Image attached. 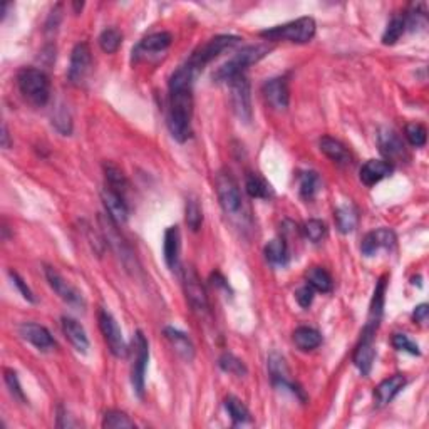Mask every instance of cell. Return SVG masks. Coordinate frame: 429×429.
Segmentation results:
<instances>
[{
  "mask_svg": "<svg viewBox=\"0 0 429 429\" xmlns=\"http://www.w3.org/2000/svg\"><path fill=\"white\" fill-rule=\"evenodd\" d=\"M195 73L188 64L178 67L169 79L168 128L176 141L185 143L191 136V116H193V84Z\"/></svg>",
  "mask_w": 429,
  "mask_h": 429,
  "instance_id": "obj_1",
  "label": "cell"
},
{
  "mask_svg": "<svg viewBox=\"0 0 429 429\" xmlns=\"http://www.w3.org/2000/svg\"><path fill=\"white\" fill-rule=\"evenodd\" d=\"M17 86H19L22 96L34 106L47 104L49 97H51V83H49L47 74L35 67H24L19 71Z\"/></svg>",
  "mask_w": 429,
  "mask_h": 429,
  "instance_id": "obj_2",
  "label": "cell"
},
{
  "mask_svg": "<svg viewBox=\"0 0 429 429\" xmlns=\"http://www.w3.org/2000/svg\"><path fill=\"white\" fill-rule=\"evenodd\" d=\"M270 51L272 47L268 46V44H257V46H248L241 49L230 61L225 62L222 67H218L217 73L213 74V79L217 80V83H228V80L234 79L235 75L245 74V69H247L248 66L257 64V62L262 61Z\"/></svg>",
  "mask_w": 429,
  "mask_h": 429,
  "instance_id": "obj_3",
  "label": "cell"
},
{
  "mask_svg": "<svg viewBox=\"0 0 429 429\" xmlns=\"http://www.w3.org/2000/svg\"><path fill=\"white\" fill-rule=\"evenodd\" d=\"M315 20L312 17H301V19L287 22L284 25L272 27L260 32L262 37L272 42H279V40H289L295 44H306L310 42L315 35Z\"/></svg>",
  "mask_w": 429,
  "mask_h": 429,
  "instance_id": "obj_4",
  "label": "cell"
},
{
  "mask_svg": "<svg viewBox=\"0 0 429 429\" xmlns=\"http://www.w3.org/2000/svg\"><path fill=\"white\" fill-rule=\"evenodd\" d=\"M238 42L240 37H236V35H217V37L210 39L208 42H205L203 46L196 49L186 64L195 71V74H198L205 66L210 64L213 59H217L223 51L231 49Z\"/></svg>",
  "mask_w": 429,
  "mask_h": 429,
  "instance_id": "obj_5",
  "label": "cell"
},
{
  "mask_svg": "<svg viewBox=\"0 0 429 429\" xmlns=\"http://www.w3.org/2000/svg\"><path fill=\"white\" fill-rule=\"evenodd\" d=\"M131 349H133V364H131V384L134 387V392L138 396H145V375H146V368L147 361H150V346L145 334L141 330H138L134 334L131 341Z\"/></svg>",
  "mask_w": 429,
  "mask_h": 429,
  "instance_id": "obj_6",
  "label": "cell"
},
{
  "mask_svg": "<svg viewBox=\"0 0 429 429\" xmlns=\"http://www.w3.org/2000/svg\"><path fill=\"white\" fill-rule=\"evenodd\" d=\"M214 186H217V196L223 212H225L228 217H240L243 200H241L240 188L234 180V176L226 171H220L217 174Z\"/></svg>",
  "mask_w": 429,
  "mask_h": 429,
  "instance_id": "obj_7",
  "label": "cell"
},
{
  "mask_svg": "<svg viewBox=\"0 0 429 429\" xmlns=\"http://www.w3.org/2000/svg\"><path fill=\"white\" fill-rule=\"evenodd\" d=\"M228 86H230L231 92V104L238 118L243 123H250L252 121V91H250V83L247 75L240 74L235 75L234 79L228 80Z\"/></svg>",
  "mask_w": 429,
  "mask_h": 429,
  "instance_id": "obj_8",
  "label": "cell"
},
{
  "mask_svg": "<svg viewBox=\"0 0 429 429\" xmlns=\"http://www.w3.org/2000/svg\"><path fill=\"white\" fill-rule=\"evenodd\" d=\"M99 223H101V230H102V234H104V238L107 240V243L111 245V248L114 250V253L121 258V262L124 263V267H126L128 270H133V265L136 267V257H134L133 250L126 243V240L123 238V235L119 234L118 225H116V223L111 220L107 214L106 217H99Z\"/></svg>",
  "mask_w": 429,
  "mask_h": 429,
  "instance_id": "obj_9",
  "label": "cell"
},
{
  "mask_svg": "<svg viewBox=\"0 0 429 429\" xmlns=\"http://www.w3.org/2000/svg\"><path fill=\"white\" fill-rule=\"evenodd\" d=\"M97 320H99V329L102 335H104V341L109 347L111 354L114 357H126L128 356V346L123 339V332H121L118 322L111 312H107L106 308H101L99 315H97Z\"/></svg>",
  "mask_w": 429,
  "mask_h": 429,
  "instance_id": "obj_10",
  "label": "cell"
},
{
  "mask_svg": "<svg viewBox=\"0 0 429 429\" xmlns=\"http://www.w3.org/2000/svg\"><path fill=\"white\" fill-rule=\"evenodd\" d=\"M91 49H89L86 42L75 44L73 52H71L69 71H67V78H69L71 84H74V86H83V84L86 83L87 75L91 74Z\"/></svg>",
  "mask_w": 429,
  "mask_h": 429,
  "instance_id": "obj_11",
  "label": "cell"
},
{
  "mask_svg": "<svg viewBox=\"0 0 429 429\" xmlns=\"http://www.w3.org/2000/svg\"><path fill=\"white\" fill-rule=\"evenodd\" d=\"M375 330L370 325H365L364 330H362L361 341L357 344L356 351H354V361L356 368L361 370L362 375H368L373 369L374 359H375V349H374V337H375Z\"/></svg>",
  "mask_w": 429,
  "mask_h": 429,
  "instance_id": "obj_12",
  "label": "cell"
},
{
  "mask_svg": "<svg viewBox=\"0 0 429 429\" xmlns=\"http://www.w3.org/2000/svg\"><path fill=\"white\" fill-rule=\"evenodd\" d=\"M183 285H185L186 301L190 307L198 314H205L208 310V297L207 290L201 284L200 277L196 275L193 268H186L185 275H183Z\"/></svg>",
  "mask_w": 429,
  "mask_h": 429,
  "instance_id": "obj_13",
  "label": "cell"
},
{
  "mask_svg": "<svg viewBox=\"0 0 429 429\" xmlns=\"http://www.w3.org/2000/svg\"><path fill=\"white\" fill-rule=\"evenodd\" d=\"M46 279L49 282V285H51V289L59 295L67 306L80 307V308H84V306H86V303H84L83 294H80L78 289H74L69 282H66L64 277H62L56 268L46 267Z\"/></svg>",
  "mask_w": 429,
  "mask_h": 429,
  "instance_id": "obj_14",
  "label": "cell"
},
{
  "mask_svg": "<svg viewBox=\"0 0 429 429\" xmlns=\"http://www.w3.org/2000/svg\"><path fill=\"white\" fill-rule=\"evenodd\" d=\"M379 150L387 163H399V161L408 158V151H406V145L402 143L401 136L394 129L384 128L379 133Z\"/></svg>",
  "mask_w": 429,
  "mask_h": 429,
  "instance_id": "obj_15",
  "label": "cell"
},
{
  "mask_svg": "<svg viewBox=\"0 0 429 429\" xmlns=\"http://www.w3.org/2000/svg\"><path fill=\"white\" fill-rule=\"evenodd\" d=\"M171 42L173 35L169 32H155L147 35V37L140 40V44L133 49V61L138 62L147 56H153V54L164 52L171 46Z\"/></svg>",
  "mask_w": 429,
  "mask_h": 429,
  "instance_id": "obj_16",
  "label": "cell"
},
{
  "mask_svg": "<svg viewBox=\"0 0 429 429\" xmlns=\"http://www.w3.org/2000/svg\"><path fill=\"white\" fill-rule=\"evenodd\" d=\"M263 97H265L267 104L274 107L277 111H285L289 107L290 94H289V84L285 78H274L267 80L263 84Z\"/></svg>",
  "mask_w": 429,
  "mask_h": 429,
  "instance_id": "obj_17",
  "label": "cell"
},
{
  "mask_svg": "<svg viewBox=\"0 0 429 429\" xmlns=\"http://www.w3.org/2000/svg\"><path fill=\"white\" fill-rule=\"evenodd\" d=\"M101 200L102 205H104L107 217L113 220L116 225H124L128 222L129 217V210L126 201H124V196L116 193L114 190H111L109 186L102 188L101 191Z\"/></svg>",
  "mask_w": 429,
  "mask_h": 429,
  "instance_id": "obj_18",
  "label": "cell"
},
{
  "mask_svg": "<svg viewBox=\"0 0 429 429\" xmlns=\"http://www.w3.org/2000/svg\"><path fill=\"white\" fill-rule=\"evenodd\" d=\"M19 335L24 341L30 342L39 351H51L56 346L52 335L44 325L34 324V322H24L19 325Z\"/></svg>",
  "mask_w": 429,
  "mask_h": 429,
  "instance_id": "obj_19",
  "label": "cell"
},
{
  "mask_svg": "<svg viewBox=\"0 0 429 429\" xmlns=\"http://www.w3.org/2000/svg\"><path fill=\"white\" fill-rule=\"evenodd\" d=\"M406 382L408 381H406L404 374H394L391 375V377L384 379V381L374 389L375 408H384V406H387L389 402L394 399L402 389H404Z\"/></svg>",
  "mask_w": 429,
  "mask_h": 429,
  "instance_id": "obj_20",
  "label": "cell"
},
{
  "mask_svg": "<svg viewBox=\"0 0 429 429\" xmlns=\"http://www.w3.org/2000/svg\"><path fill=\"white\" fill-rule=\"evenodd\" d=\"M396 245V235L394 231L389 228H377V230L369 231L364 236L361 243V250L365 257H373L381 248H392Z\"/></svg>",
  "mask_w": 429,
  "mask_h": 429,
  "instance_id": "obj_21",
  "label": "cell"
},
{
  "mask_svg": "<svg viewBox=\"0 0 429 429\" xmlns=\"http://www.w3.org/2000/svg\"><path fill=\"white\" fill-rule=\"evenodd\" d=\"M268 370H270V377L272 382H274V386L277 387H284V389H290L292 392H301L298 391V387L295 386V384L290 381V373L287 364H285V359L279 354H272L268 357Z\"/></svg>",
  "mask_w": 429,
  "mask_h": 429,
  "instance_id": "obj_22",
  "label": "cell"
},
{
  "mask_svg": "<svg viewBox=\"0 0 429 429\" xmlns=\"http://www.w3.org/2000/svg\"><path fill=\"white\" fill-rule=\"evenodd\" d=\"M392 173V164L382 159H369L361 168V181L365 186H374Z\"/></svg>",
  "mask_w": 429,
  "mask_h": 429,
  "instance_id": "obj_23",
  "label": "cell"
},
{
  "mask_svg": "<svg viewBox=\"0 0 429 429\" xmlns=\"http://www.w3.org/2000/svg\"><path fill=\"white\" fill-rule=\"evenodd\" d=\"M62 332H64L66 339L73 344L74 349L78 352H87L89 349V339L86 330H84L83 325L79 324L78 320L73 319V317H62Z\"/></svg>",
  "mask_w": 429,
  "mask_h": 429,
  "instance_id": "obj_24",
  "label": "cell"
},
{
  "mask_svg": "<svg viewBox=\"0 0 429 429\" xmlns=\"http://www.w3.org/2000/svg\"><path fill=\"white\" fill-rule=\"evenodd\" d=\"M163 252L164 262H167L169 270H178L180 268V230H178V226H169L164 231Z\"/></svg>",
  "mask_w": 429,
  "mask_h": 429,
  "instance_id": "obj_25",
  "label": "cell"
},
{
  "mask_svg": "<svg viewBox=\"0 0 429 429\" xmlns=\"http://www.w3.org/2000/svg\"><path fill=\"white\" fill-rule=\"evenodd\" d=\"M320 151L327 156L329 159H332L334 163L341 164V167H347L352 163V156L349 153V150L342 145L339 140H334L330 136H324L319 141Z\"/></svg>",
  "mask_w": 429,
  "mask_h": 429,
  "instance_id": "obj_26",
  "label": "cell"
},
{
  "mask_svg": "<svg viewBox=\"0 0 429 429\" xmlns=\"http://www.w3.org/2000/svg\"><path fill=\"white\" fill-rule=\"evenodd\" d=\"M164 335H167V339L169 341V344H171L174 352H176L181 359H185L186 362L193 361L195 346L186 334H183L181 330L174 327H167L164 329Z\"/></svg>",
  "mask_w": 429,
  "mask_h": 429,
  "instance_id": "obj_27",
  "label": "cell"
},
{
  "mask_svg": "<svg viewBox=\"0 0 429 429\" xmlns=\"http://www.w3.org/2000/svg\"><path fill=\"white\" fill-rule=\"evenodd\" d=\"M335 225H337L341 234H351L356 230L357 222H359V214L352 205H341L335 210Z\"/></svg>",
  "mask_w": 429,
  "mask_h": 429,
  "instance_id": "obj_28",
  "label": "cell"
},
{
  "mask_svg": "<svg viewBox=\"0 0 429 429\" xmlns=\"http://www.w3.org/2000/svg\"><path fill=\"white\" fill-rule=\"evenodd\" d=\"M294 342L301 351H314L322 344V335L319 330L312 327H298L294 332Z\"/></svg>",
  "mask_w": 429,
  "mask_h": 429,
  "instance_id": "obj_29",
  "label": "cell"
},
{
  "mask_svg": "<svg viewBox=\"0 0 429 429\" xmlns=\"http://www.w3.org/2000/svg\"><path fill=\"white\" fill-rule=\"evenodd\" d=\"M265 258L272 265L285 267L289 262V248L284 238H274L265 245Z\"/></svg>",
  "mask_w": 429,
  "mask_h": 429,
  "instance_id": "obj_30",
  "label": "cell"
},
{
  "mask_svg": "<svg viewBox=\"0 0 429 429\" xmlns=\"http://www.w3.org/2000/svg\"><path fill=\"white\" fill-rule=\"evenodd\" d=\"M102 168H104L107 185H109L111 190H114L116 193L124 196V193H126L128 190V180L126 176H124L123 169H121L118 164L111 163V161H106V163L102 164Z\"/></svg>",
  "mask_w": 429,
  "mask_h": 429,
  "instance_id": "obj_31",
  "label": "cell"
},
{
  "mask_svg": "<svg viewBox=\"0 0 429 429\" xmlns=\"http://www.w3.org/2000/svg\"><path fill=\"white\" fill-rule=\"evenodd\" d=\"M307 284L314 290H317V292L322 294H329L334 287L332 277L322 267H312L310 270L307 272Z\"/></svg>",
  "mask_w": 429,
  "mask_h": 429,
  "instance_id": "obj_32",
  "label": "cell"
},
{
  "mask_svg": "<svg viewBox=\"0 0 429 429\" xmlns=\"http://www.w3.org/2000/svg\"><path fill=\"white\" fill-rule=\"evenodd\" d=\"M384 292H386V280L381 279L379 280L377 287L374 290V297L373 302H370V308H369V319L368 324L370 327L377 329L379 327V322H381L382 317V307H384Z\"/></svg>",
  "mask_w": 429,
  "mask_h": 429,
  "instance_id": "obj_33",
  "label": "cell"
},
{
  "mask_svg": "<svg viewBox=\"0 0 429 429\" xmlns=\"http://www.w3.org/2000/svg\"><path fill=\"white\" fill-rule=\"evenodd\" d=\"M245 188H247V193L252 196V198H268V196H270V185L257 173L247 174V178H245Z\"/></svg>",
  "mask_w": 429,
  "mask_h": 429,
  "instance_id": "obj_34",
  "label": "cell"
},
{
  "mask_svg": "<svg viewBox=\"0 0 429 429\" xmlns=\"http://www.w3.org/2000/svg\"><path fill=\"white\" fill-rule=\"evenodd\" d=\"M185 218H186V225L191 231L200 230L201 223H203V212H201L200 201L196 200L195 196H190V198L186 200Z\"/></svg>",
  "mask_w": 429,
  "mask_h": 429,
  "instance_id": "obj_35",
  "label": "cell"
},
{
  "mask_svg": "<svg viewBox=\"0 0 429 429\" xmlns=\"http://www.w3.org/2000/svg\"><path fill=\"white\" fill-rule=\"evenodd\" d=\"M102 428L107 429L136 428V423H134L126 413H121V411H107L104 419H102Z\"/></svg>",
  "mask_w": 429,
  "mask_h": 429,
  "instance_id": "obj_36",
  "label": "cell"
},
{
  "mask_svg": "<svg viewBox=\"0 0 429 429\" xmlns=\"http://www.w3.org/2000/svg\"><path fill=\"white\" fill-rule=\"evenodd\" d=\"M225 408L230 414V418L234 419L235 423H248L250 421V411L247 409V406L241 402L238 397L235 396H228L225 399Z\"/></svg>",
  "mask_w": 429,
  "mask_h": 429,
  "instance_id": "obj_37",
  "label": "cell"
},
{
  "mask_svg": "<svg viewBox=\"0 0 429 429\" xmlns=\"http://www.w3.org/2000/svg\"><path fill=\"white\" fill-rule=\"evenodd\" d=\"M298 181H301V196L306 200L314 198V195L319 191L320 186V178L319 174L315 171H306L301 174V178H298Z\"/></svg>",
  "mask_w": 429,
  "mask_h": 429,
  "instance_id": "obj_38",
  "label": "cell"
},
{
  "mask_svg": "<svg viewBox=\"0 0 429 429\" xmlns=\"http://www.w3.org/2000/svg\"><path fill=\"white\" fill-rule=\"evenodd\" d=\"M406 30V22L404 17H392V20L387 24L386 32L382 35V44L384 46H392V44H396L397 40L401 39V35L404 34Z\"/></svg>",
  "mask_w": 429,
  "mask_h": 429,
  "instance_id": "obj_39",
  "label": "cell"
},
{
  "mask_svg": "<svg viewBox=\"0 0 429 429\" xmlns=\"http://www.w3.org/2000/svg\"><path fill=\"white\" fill-rule=\"evenodd\" d=\"M121 42H123V35H121L118 29H113V27L102 30L99 35V46L106 54H114L121 47Z\"/></svg>",
  "mask_w": 429,
  "mask_h": 429,
  "instance_id": "obj_40",
  "label": "cell"
},
{
  "mask_svg": "<svg viewBox=\"0 0 429 429\" xmlns=\"http://www.w3.org/2000/svg\"><path fill=\"white\" fill-rule=\"evenodd\" d=\"M404 134H406V140L409 141L411 146L423 147L424 145H426L428 133H426V128H424L423 124H419V123L406 124Z\"/></svg>",
  "mask_w": 429,
  "mask_h": 429,
  "instance_id": "obj_41",
  "label": "cell"
},
{
  "mask_svg": "<svg viewBox=\"0 0 429 429\" xmlns=\"http://www.w3.org/2000/svg\"><path fill=\"white\" fill-rule=\"evenodd\" d=\"M218 364H220L222 370H225L228 374H234V375H241L247 374V368H245V364L241 362L238 357H235L234 354H223L220 357V361H218Z\"/></svg>",
  "mask_w": 429,
  "mask_h": 429,
  "instance_id": "obj_42",
  "label": "cell"
},
{
  "mask_svg": "<svg viewBox=\"0 0 429 429\" xmlns=\"http://www.w3.org/2000/svg\"><path fill=\"white\" fill-rule=\"evenodd\" d=\"M302 230L303 235H306L310 241H314V243H319V241L325 236V234H327V226H325V223L320 220H308L306 225H303Z\"/></svg>",
  "mask_w": 429,
  "mask_h": 429,
  "instance_id": "obj_43",
  "label": "cell"
},
{
  "mask_svg": "<svg viewBox=\"0 0 429 429\" xmlns=\"http://www.w3.org/2000/svg\"><path fill=\"white\" fill-rule=\"evenodd\" d=\"M52 124L56 126L57 131L66 134V136L73 131V121H71L69 111H67L64 106L59 107V109L52 114Z\"/></svg>",
  "mask_w": 429,
  "mask_h": 429,
  "instance_id": "obj_44",
  "label": "cell"
},
{
  "mask_svg": "<svg viewBox=\"0 0 429 429\" xmlns=\"http://www.w3.org/2000/svg\"><path fill=\"white\" fill-rule=\"evenodd\" d=\"M392 347L397 349V351L402 352H409L413 356H421V351H419V346L416 342L411 341L406 334H394L391 339Z\"/></svg>",
  "mask_w": 429,
  "mask_h": 429,
  "instance_id": "obj_45",
  "label": "cell"
},
{
  "mask_svg": "<svg viewBox=\"0 0 429 429\" xmlns=\"http://www.w3.org/2000/svg\"><path fill=\"white\" fill-rule=\"evenodd\" d=\"M6 384H7L8 391H11V394L16 397L17 401L25 402V396H24V391H22L19 377H17V374L11 369H6Z\"/></svg>",
  "mask_w": 429,
  "mask_h": 429,
  "instance_id": "obj_46",
  "label": "cell"
},
{
  "mask_svg": "<svg viewBox=\"0 0 429 429\" xmlns=\"http://www.w3.org/2000/svg\"><path fill=\"white\" fill-rule=\"evenodd\" d=\"M314 292L315 290L310 287V285H303V287H301L295 292V301H297V303L303 308L310 307V303L314 302Z\"/></svg>",
  "mask_w": 429,
  "mask_h": 429,
  "instance_id": "obj_47",
  "label": "cell"
},
{
  "mask_svg": "<svg viewBox=\"0 0 429 429\" xmlns=\"http://www.w3.org/2000/svg\"><path fill=\"white\" fill-rule=\"evenodd\" d=\"M8 275H11V279H12V282H13V285H16L17 289H19V292L22 294V297L25 298V301H29V302H35V298H34V294H32V290H30L29 287H27V284L24 280L20 279L19 277V274H17V272H8Z\"/></svg>",
  "mask_w": 429,
  "mask_h": 429,
  "instance_id": "obj_48",
  "label": "cell"
},
{
  "mask_svg": "<svg viewBox=\"0 0 429 429\" xmlns=\"http://www.w3.org/2000/svg\"><path fill=\"white\" fill-rule=\"evenodd\" d=\"M428 314H429L428 303H421V306H418V307L414 308L413 319H414L416 322H419V324H424V322L428 320Z\"/></svg>",
  "mask_w": 429,
  "mask_h": 429,
  "instance_id": "obj_49",
  "label": "cell"
},
{
  "mask_svg": "<svg viewBox=\"0 0 429 429\" xmlns=\"http://www.w3.org/2000/svg\"><path fill=\"white\" fill-rule=\"evenodd\" d=\"M2 147H11V138H8V131H7V124H2Z\"/></svg>",
  "mask_w": 429,
  "mask_h": 429,
  "instance_id": "obj_50",
  "label": "cell"
}]
</instances>
